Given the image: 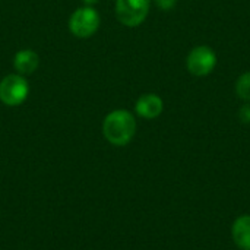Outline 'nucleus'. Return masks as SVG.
<instances>
[{
    "instance_id": "nucleus-1",
    "label": "nucleus",
    "mask_w": 250,
    "mask_h": 250,
    "mask_svg": "<svg viewBox=\"0 0 250 250\" xmlns=\"http://www.w3.org/2000/svg\"><path fill=\"white\" fill-rule=\"evenodd\" d=\"M136 119L125 108L113 110L108 113L103 122V135L105 141L114 146H125L136 135Z\"/></svg>"
},
{
    "instance_id": "nucleus-2",
    "label": "nucleus",
    "mask_w": 250,
    "mask_h": 250,
    "mask_svg": "<svg viewBox=\"0 0 250 250\" xmlns=\"http://www.w3.org/2000/svg\"><path fill=\"white\" fill-rule=\"evenodd\" d=\"M218 63L217 53L212 47L207 44H199L193 47L186 57V69L190 75L196 78H205L211 75Z\"/></svg>"
},
{
    "instance_id": "nucleus-3",
    "label": "nucleus",
    "mask_w": 250,
    "mask_h": 250,
    "mask_svg": "<svg viewBox=\"0 0 250 250\" xmlns=\"http://www.w3.org/2000/svg\"><path fill=\"white\" fill-rule=\"evenodd\" d=\"M152 0H116V18L117 21L127 26L136 28L145 22L149 15Z\"/></svg>"
},
{
    "instance_id": "nucleus-4",
    "label": "nucleus",
    "mask_w": 250,
    "mask_h": 250,
    "mask_svg": "<svg viewBox=\"0 0 250 250\" xmlns=\"http://www.w3.org/2000/svg\"><path fill=\"white\" fill-rule=\"evenodd\" d=\"M100 23L101 18L98 12L92 6H82L72 13L69 19V29L76 38H89L98 31Z\"/></svg>"
},
{
    "instance_id": "nucleus-5",
    "label": "nucleus",
    "mask_w": 250,
    "mask_h": 250,
    "mask_svg": "<svg viewBox=\"0 0 250 250\" xmlns=\"http://www.w3.org/2000/svg\"><path fill=\"white\" fill-rule=\"evenodd\" d=\"M29 95V85L25 76L10 73L0 82V101L7 107H18Z\"/></svg>"
},
{
    "instance_id": "nucleus-6",
    "label": "nucleus",
    "mask_w": 250,
    "mask_h": 250,
    "mask_svg": "<svg viewBox=\"0 0 250 250\" xmlns=\"http://www.w3.org/2000/svg\"><path fill=\"white\" fill-rule=\"evenodd\" d=\"M164 111V101L160 95L148 92L142 94L135 103V113L141 119L154 120L160 117Z\"/></svg>"
},
{
    "instance_id": "nucleus-7",
    "label": "nucleus",
    "mask_w": 250,
    "mask_h": 250,
    "mask_svg": "<svg viewBox=\"0 0 250 250\" xmlns=\"http://www.w3.org/2000/svg\"><path fill=\"white\" fill-rule=\"evenodd\" d=\"M231 237L239 250H250V214H243L234 220Z\"/></svg>"
},
{
    "instance_id": "nucleus-8",
    "label": "nucleus",
    "mask_w": 250,
    "mask_h": 250,
    "mask_svg": "<svg viewBox=\"0 0 250 250\" xmlns=\"http://www.w3.org/2000/svg\"><path fill=\"white\" fill-rule=\"evenodd\" d=\"M38 64H40V57L38 54L34 51V50H29V48H25V50H19L15 57H13V66H15V70L22 75V76H26V75H31L34 73L37 69H38Z\"/></svg>"
},
{
    "instance_id": "nucleus-9",
    "label": "nucleus",
    "mask_w": 250,
    "mask_h": 250,
    "mask_svg": "<svg viewBox=\"0 0 250 250\" xmlns=\"http://www.w3.org/2000/svg\"><path fill=\"white\" fill-rule=\"evenodd\" d=\"M234 92L243 103H250V70L243 72L234 83Z\"/></svg>"
},
{
    "instance_id": "nucleus-10",
    "label": "nucleus",
    "mask_w": 250,
    "mask_h": 250,
    "mask_svg": "<svg viewBox=\"0 0 250 250\" xmlns=\"http://www.w3.org/2000/svg\"><path fill=\"white\" fill-rule=\"evenodd\" d=\"M237 117L243 125H250V103H243L237 111Z\"/></svg>"
},
{
    "instance_id": "nucleus-11",
    "label": "nucleus",
    "mask_w": 250,
    "mask_h": 250,
    "mask_svg": "<svg viewBox=\"0 0 250 250\" xmlns=\"http://www.w3.org/2000/svg\"><path fill=\"white\" fill-rule=\"evenodd\" d=\"M154 4L163 10V12H168V10H173L176 6H177V0H154Z\"/></svg>"
},
{
    "instance_id": "nucleus-12",
    "label": "nucleus",
    "mask_w": 250,
    "mask_h": 250,
    "mask_svg": "<svg viewBox=\"0 0 250 250\" xmlns=\"http://www.w3.org/2000/svg\"><path fill=\"white\" fill-rule=\"evenodd\" d=\"M83 3H85V6H92L94 7V4H97L100 0H82Z\"/></svg>"
}]
</instances>
